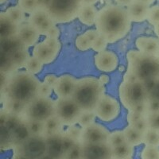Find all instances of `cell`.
<instances>
[{
    "label": "cell",
    "mask_w": 159,
    "mask_h": 159,
    "mask_svg": "<svg viewBox=\"0 0 159 159\" xmlns=\"http://www.w3.org/2000/svg\"><path fill=\"white\" fill-rule=\"evenodd\" d=\"M128 63L123 80H140L143 83L159 78V57L130 50L127 54Z\"/></svg>",
    "instance_id": "2"
},
{
    "label": "cell",
    "mask_w": 159,
    "mask_h": 159,
    "mask_svg": "<svg viewBox=\"0 0 159 159\" xmlns=\"http://www.w3.org/2000/svg\"><path fill=\"white\" fill-rule=\"evenodd\" d=\"M82 145H83V158H112V147L107 143H82Z\"/></svg>",
    "instance_id": "14"
},
{
    "label": "cell",
    "mask_w": 159,
    "mask_h": 159,
    "mask_svg": "<svg viewBox=\"0 0 159 159\" xmlns=\"http://www.w3.org/2000/svg\"><path fill=\"white\" fill-rule=\"evenodd\" d=\"M82 130H83V128L80 126L78 127L75 125H71V126H69V127L64 132L71 139H73L75 142L78 143V142H81Z\"/></svg>",
    "instance_id": "40"
},
{
    "label": "cell",
    "mask_w": 159,
    "mask_h": 159,
    "mask_svg": "<svg viewBox=\"0 0 159 159\" xmlns=\"http://www.w3.org/2000/svg\"><path fill=\"white\" fill-rule=\"evenodd\" d=\"M149 127L154 129H159V112L147 115Z\"/></svg>",
    "instance_id": "50"
},
{
    "label": "cell",
    "mask_w": 159,
    "mask_h": 159,
    "mask_svg": "<svg viewBox=\"0 0 159 159\" xmlns=\"http://www.w3.org/2000/svg\"><path fill=\"white\" fill-rule=\"evenodd\" d=\"M137 1L143 2V3L147 4V5H148V6H151L152 4L154 3L155 0H137Z\"/></svg>",
    "instance_id": "60"
},
{
    "label": "cell",
    "mask_w": 159,
    "mask_h": 159,
    "mask_svg": "<svg viewBox=\"0 0 159 159\" xmlns=\"http://www.w3.org/2000/svg\"><path fill=\"white\" fill-rule=\"evenodd\" d=\"M148 90L149 99L156 100L159 103V78L145 83Z\"/></svg>",
    "instance_id": "37"
},
{
    "label": "cell",
    "mask_w": 159,
    "mask_h": 159,
    "mask_svg": "<svg viewBox=\"0 0 159 159\" xmlns=\"http://www.w3.org/2000/svg\"><path fill=\"white\" fill-rule=\"evenodd\" d=\"M131 22L127 9L118 4H111L98 11L95 25L99 34L109 43H114L128 34Z\"/></svg>",
    "instance_id": "1"
},
{
    "label": "cell",
    "mask_w": 159,
    "mask_h": 159,
    "mask_svg": "<svg viewBox=\"0 0 159 159\" xmlns=\"http://www.w3.org/2000/svg\"><path fill=\"white\" fill-rule=\"evenodd\" d=\"M141 157L143 159H159V147L146 146L142 150Z\"/></svg>",
    "instance_id": "41"
},
{
    "label": "cell",
    "mask_w": 159,
    "mask_h": 159,
    "mask_svg": "<svg viewBox=\"0 0 159 159\" xmlns=\"http://www.w3.org/2000/svg\"><path fill=\"white\" fill-rule=\"evenodd\" d=\"M135 45L138 50L143 53L159 57V38L153 37H139L136 39Z\"/></svg>",
    "instance_id": "19"
},
{
    "label": "cell",
    "mask_w": 159,
    "mask_h": 159,
    "mask_svg": "<svg viewBox=\"0 0 159 159\" xmlns=\"http://www.w3.org/2000/svg\"><path fill=\"white\" fill-rule=\"evenodd\" d=\"M18 157L30 159L44 158L47 155V141L45 135H31L14 147Z\"/></svg>",
    "instance_id": "8"
},
{
    "label": "cell",
    "mask_w": 159,
    "mask_h": 159,
    "mask_svg": "<svg viewBox=\"0 0 159 159\" xmlns=\"http://www.w3.org/2000/svg\"><path fill=\"white\" fill-rule=\"evenodd\" d=\"M103 85L99 80L95 77L77 80L72 99L83 111H95L99 101L104 95Z\"/></svg>",
    "instance_id": "4"
},
{
    "label": "cell",
    "mask_w": 159,
    "mask_h": 159,
    "mask_svg": "<svg viewBox=\"0 0 159 159\" xmlns=\"http://www.w3.org/2000/svg\"><path fill=\"white\" fill-rule=\"evenodd\" d=\"M154 32H155V34H157V36H158L159 35V23L154 25Z\"/></svg>",
    "instance_id": "61"
},
{
    "label": "cell",
    "mask_w": 159,
    "mask_h": 159,
    "mask_svg": "<svg viewBox=\"0 0 159 159\" xmlns=\"http://www.w3.org/2000/svg\"><path fill=\"white\" fill-rule=\"evenodd\" d=\"M63 132V131H62ZM62 132L45 136L47 141V155L45 157L60 159L65 157Z\"/></svg>",
    "instance_id": "18"
},
{
    "label": "cell",
    "mask_w": 159,
    "mask_h": 159,
    "mask_svg": "<svg viewBox=\"0 0 159 159\" xmlns=\"http://www.w3.org/2000/svg\"><path fill=\"white\" fill-rule=\"evenodd\" d=\"M31 135H45V122L26 121Z\"/></svg>",
    "instance_id": "39"
},
{
    "label": "cell",
    "mask_w": 159,
    "mask_h": 159,
    "mask_svg": "<svg viewBox=\"0 0 159 159\" xmlns=\"http://www.w3.org/2000/svg\"><path fill=\"white\" fill-rule=\"evenodd\" d=\"M63 123L56 116H52L45 122V136L62 132Z\"/></svg>",
    "instance_id": "29"
},
{
    "label": "cell",
    "mask_w": 159,
    "mask_h": 159,
    "mask_svg": "<svg viewBox=\"0 0 159 159\" xmlns=\"http://www.w3.org/2000/svg\"><path fill=\"white\" fill-rule=\"evenodd\" d=\"M19 25L14 22L10 19L5 12H1L0 14V38H17Z\"/></svg>",
    "instance_id": "21"
},
{
    "label": "cell",
    "mask_w": 159,
    "mask_h": 159,
    "mask_svg": "<svg viewBox=\"0 0 159 159\" xmlns=\"http://www.w3.org/2000/svg\"><path fill=\"white\" fill-rule=\"evenodd\" d=\"M83 110L72 97L58 98L55 101V116L64 126H71L78 123Z\"/></svg>",
    "instance_id": "9"
},
{
    "label": "cell",
    "mask_w": 159,
    "mask_h": 159,
    "mask_svg": "<svg viewBox=\"0 0 159 159\" xmlns=\"http://www.w3.org/2000/svg\"><path fill=\"white\" fill-rule=\"evenodd\" d=\"M7 2V0H0V2H1V3H4V2Z\"/></svg>",
    "instance_id": "62"
},
{
    "label": "cell",
    "mask_w": 159,
    "mask_h": 159,
    "mask_svg": "<svg viewBox=\"0 0 159 159\" xmlns=\"http://www.w3.org/2000/svg\"><path fill=\"white\" fill-rule=\"evenodd\" d=\"M107 143L111 147H117L124 143H127V139L123 130H115L111 132L107 139Z\"/></svg>",
    "instance_id": "35"
},
{
    "label": "cell",
    "mask_w": 159,
    "mask_h": 159,
    "mask_svg": "<svg viewBox=\"0 0 159 159\" xmlns=\"http://www.w3.org/2000/svg\"><path fill=\"white\" fill-rule=\"evenodd\" d=\"M57 80L58 77L57 76H55L54 74H48L45 76L44 82L47 84H49L52 88H54Z\"/></svg>",
    "instance_id": "53"
},
{
    "label": "cell",
    "mask_w": 159,
    "mask_h": 159,
    "mask_svg": "<svg viewBox=\"0 0 159 159\" xmlns=\"http://www.w3.org/2000/svg\"><path fill=\"white\" fill-rule=\"evenodd\" d=\"M61 43L58 38L46 37L42 42L37 43L33 49V55L44 65L52 63L59 54Z\"/></svg>",
    "instance_id": "10"
},
{
    "label": "cell",
    "mask_w": 159,
    "mask_h": 159,
    "mask_svg": "<svg viewBox=\"0 0 159 159\" xmlns=\"http://www.w3.org/2000/svg\"><path fill=\"white\" fill-rule=\"evenodd\" d=\"M0 145L2 149L14 147L12 132L5 125H1L0 127Z\"/></svg>",
    "instance_id": "31"
},
{
    "label": "cell",
    "mask_w": 159,
    "mask_h": 159,
    "mask_svg": "<svg viewBox=\"0 0 159 159\" xmlns=\"http://www.w3.org/2000/svg\"><path fill=\"white\" fill-rule=\"evenodd\" d=\"M98 11H99L96 9L95 5H82L78 13L77 18L81 23L91 26L96 23Z\"/></svg>",
    "instance_id": "22"
},
{
    "label": "cell",
    "mask_w": 159,
    "mask_h": 159,
    "mask_svg": "<svg viewBox=\"0 0 159 159\" xmlns=\"http://www.w3.org/2000/svg\"><path fill=\"white\" fill-rule=\"evenodd\" d=\"M23 119L24 118L22 117V116H15V115H12L9 113L7 119V121H6L5 124L4 125L7 126V127L11 130V132H12L13 130H15V129L18 127V125H19V123H21Z\"/></svg>",
    "instance_id": "45"
},
{
    "label": "cell",
    "mask_w": 159,
    "mask_h": 159,
    "mask_svg": "<svg viewBox=\"0 0 159 159\" xmlns=\"http://www.w3.org/2000/svg\"><path fill=\"white\" fill-rule=\"evenodd\" d=\"M145 116H147V115L141 114V113L134 111H129L128 114L127 116V120L128 122V124H131L134 122L137 121V120L145 117Z\"/></svg>",
    "instance_id": "51"
},
{
    "label": "cell",
    "mask_w": 159,
    "mask_h": 159,
    "mask_svg": "<svg viewBox=\"0 0 159 159\" xmlns=\"http://www.w3.org/2000/svg\"><path fill=\"white\" fill-rule=\"evenodd\" d=\"M150 6L135 0L127 7V14L130 21L134 22H142L147 20Z\"/></svg>",
    "instance_id": "20"
},
{
    "label": "cell",
    "mask_w": 159,
    "mask_h": 159,
    "mask_svg": "<svg viewBox=\"0 0 159 159\" xmlns=\"http://www.w3.org/2000/svg\"><path fill=\"white\" fill-rule=\"evenodd\" d=\"M147 106H148V114L159 112V103L156 101V100H154V99H148Z\"/></svg>",
    "instance_id": "52"
},
{
    "label": "cell",
    "mask_w": 159,
    "mask_h": 159,
    "mask_svg": "<svg viewBox=\"0 0 159 159\" xmlns=\"http://www.w3.org/2000/svg\"><path fill=\"white\" fill-rule=\"evenodd\" d=\"M76 46L79 50L87 51L92 49V42L84 34L80 35L76 40Z\"/></svg>",
    "instance_id": "42"
},
{
    "label": "cell",
    "mask_w": 159,
    "mask_h": 159,
    "mask_svg": "<svg viewBox=\"0 0 159 159\" xmlns=\"http://www.w3.org/2000/svg\"><path fill=\"white\" fill-rule=\"evenodd\" d=\"M81 0H48L45 10L56 23H65L77 18Z\"/></svg>",
    "instance_id": "6"
},
{
    "label": "cell",
    "mask_w": 159,
    "mask_h": 159,
    "mask_svg": "<svg viewBox=\"0 0 159 159\" xmlns=\"http://www.w3.org/2000/svg\"><path fill=\"white\" fill-rule=\"evenodd\" d=\"M28 22L34 25L41 34L45 36L48 31L56 25V22L51 18L47 11L42 8H38L30 14Z\"/></svg>",
    "instance_id": "13"
},
{
    "label": "cell",
    "mask_w": 159,
    "mask_h": 159,
    "mask_svg": "<svg viewBox=\"0 0 159 159\" xmlns=\"http://www.w3.org/2000/svg\"><path fill=\"white\" fill-rule=\"evenodd\" d=\"M119 94L122 103L128 111L149 99L147 86L140 80H123L119 85Z\"/></svg>",
    "instance_id": "5"
},
{
    "label": "cell",
    "mask_w": 159,
    "mask_h": 159,
    "mask_svg": "<svg viewBox=\"0 0 159 159\" xmlns=\"http://www.w3.org/2000/svg\"><path fill=\"white\" fill-rule=\"evenodd\" d=\"M82 128V143H99L107 142L110 132L102 125L93 123Z\"/></svg>",
    "instance_id": "12"
},
{
    "label": "cell",
    "mask_w": 159,
    "mask_h": 159,
    "mask_svg": "<svg viewBox=\"0 0 159 159\" xmlns=\"http://www.w3.org/2000/svg\"><path fill=\"white\" fill-rule=\"evenodd\" d=\"M77 80L71 75L65 74L58 77L55 87L53 88L55 94L58 98L72 97L76 88Z\"/></svg>",
    "instance_id": "16"
},
{
    "label": "cell",
    "mask_w": 159,
    "mask_h": 159,
    "mask_svg": "<svg viewBox=\"0 0 159 159\" xmlns=\"http://www.w3.org/2000/svg\"><path fill=\"white\" fill-rule=\"evenodd\" d=\"M60 36V30L56 25H53L50 30L47 32L45 34V37H49V38H58Z\"/></svg>",
    "instance_id": "54"
},
{
    "label": "cell",
    "mask_w": 159,
    "mask_h": 159,
    "mask_svg": "<svg viewBox=\"0 0 159 159\" xmlns=\"http://www.w3.org/2000/svg\"><path fill=\"white\" fill-rule=\"evenodd\" d=\"M94 63L99 71L111 72L116 69L119 64V59L114 52L103 50L98 52L95 56Z\"/></svg>",
    "instance_id": "15"
},
{
    "label": "cell",
    "mask_w": 159,
    "mask_h": 159,
    "mask_svg": "<svg viewBox=\"0 0 159 159\" xmlns=\"http://www.w3.org/2000/svg\"><path fill=\"white\" fill-rule=\"evenodd\" d=\"M62 141H63V147H64V150H65V154L72 148L74 144L77 142H75L72 139H71L69 136H68L67 134H65V132H62Z\"/></svg>",
    "instance_id": "49"
},
{
    "label": "cell",
    "mask_w": 159,
    "mask_h": 159,
    "mask_svg": "<svg viewBox=\"0 0 159 159\" xmlns=\"http://www.w3.org/2000/svg\"><path fill=\"white\" fill-rule=\"evenodd\" d=\"M116 1V3L118 5H120L122 7H128L129 5L132 3V2H134L135 0H115Z\"/></svg>",
    "instance_id": "56"
},
{
    "label": "cell",
    "mask_w": 159,
    "mask_h": 159,
    "mask_svg": "<svg viewBox=\"0 0 159 159\" xmlns=\"http://www.w3.org/2000/svg\"><path fill=\"white\" fill-rule=\"evenodd\" d=\"M99 0H81L82 5H96Z\"/></svg>",
    "instance_id": "59"
},
{
    "label": "cell",
    "mask_w": 159,
    "mask_h": 159,
    "mask_svg": "<svg viewBox=\"0 0 159 159\" xmlns=\"http://www.w3.org/2000/svg\"><path fill=\"white\" fill-rule=\"evenodd\" d=\"M25 108H26V104H25V103L12 100V99H4L3 109L10 114L23 117L24 114H25Z\"/></svg>",
    "instance_id": "25"
},
{
    "label": "cell",
    "mask_w": 159,
    "mask_h": 159,
    "mask_svg": "<svg viewBox=\"0 0 159 159\" xmlns=\"http://www.w3.org/2000/svg\"><path fill=\"white\" fill-rule=\"evenodd\" d=\"M97 117L95 111H83L78 120V124L81 127H85L95 123V119Z\"/></svg>",
    "instance_id": "36"
},
{
    "label": "cell",
    "mask_w": 159,
    "mask_h": 159,
    "mask_svg": "<svg viewBox=\"0 0 159 159\" xmlns=\"http://www.w3.org/2000/svg\"><path fill=\"white\" fill-rule=\"evenodd\" d=\"M84 34L93 42V41L98 38V36L99 35V33L98 32L97 30H87L84 33Z\"/></svg>",
    "instance_id": "55"
},
{
    "label": "cell",
    "mask_w": 159,
    "mask_h": 159,
    "mask_svg": "<svg viewBox=\"0 0 159 159\" xmlns=\"http://www.w3.org/2000/svg\"><path fill=\"white\" fill-rule=\"evenodd\" d=\"M38 8H42V9H45L47 6L48 0H36Z\"/></svg>",
    "instance_id": "57"
},
{
    "label": "cell",
    "mask_w": 159,
    "mask_h": 159,
    "mask_svg": "<svg viewBox=\"0 0 159 159\" xmlns=\"http://www.w3.org/2000/svg\"><path fill=\"white\" fill-rule=\"evenodd\" d=\"M134 147L131 144L124 143L117 147H112V158L129 159L134 155Z\"/></svg>",
    "instance_id": "24"
},
{
    "label": "cell",
    "mask_w": 159,
    "mask_h": 159,
    "mask_svg": "<svg viewBox=\"0 0 159 159\" xmlns=\"http://www.w3.org/2000/svg\"><path fill=\"white\" fill-rule=\"evenodd\" d=\"M44 64L39 59L35 57L34 55L32 57H29L27 61L25 62V69L26 72H30L33 75H36L39 73L42 70Z\"/></svg>",
    "instance_id": "34"
},
{
    "label": "cell",
    "mask_w": 159,
    "mask_h": 159,
    "mask_svg": "<svg viewBox=\"0 0 159 159\" xmlns=\"http://www.w3.org/2000/svg\"><path fill=\"white\" fill-rule=\"evenodd\" d=\"M22 47H24V45L18 38L1 39V52L8 55L12 54L13 52Z\"/></svg>",
    "instance_id": "27"
},
{
    "label": "cell",
    "mask_w": 159,
    "mask_h": 159,
    "mask_svg": "<svg viewBox=\"0 0 159 159\" xmlns=\"http://www.w3.org/2000/svg\"><path fill=\"white\" fill-rule=\"evenodd\" d=\"M95 112L100 120L105 123H111L119 116L120 113V105L117 99L104 94L98 103Z\"/></svg>",
    "instance_id": "11"
},
{
    "label": "cell",
    "mask_w": 159,
    "mask_h": 159,
    "mask_svg": "<svg viewBox=\"0 0 159 159\" xmlns=\"http://www.w3.org/2000/svg\"><path fill=\"white\" fill-rule=\"evenodd\" d=\"M99 80V81L101 82L103 84H108L109 81H110V78H109V76H107V75H101Z\"/></svg>",
    "instance_id": "58"
},
{
    "label": "cell",
    "mask_w": 159,
    "mask_h": 159,
    "mask_svg": "<svg viewBox=\"0 0 159 159\" xmlns=\"http://www.w3.org/2000/svg\"><path fill=\"white\" fill-rule=\"evenodd\" d=\"M41 34L36 28L31 24H21L19 25L17 38L25 47L34 46L38 43Z\"/></svg>",
    "instance_id": "17"
},
{
    "label": "cell",
    "mask_w": 159,
    "mask_h": 159,
    "mask_svg": "<svg viewBox=\"0 0 159 159\" xmlns=\"http://www.w3.org/2000/svg\"><path fill=\"white\" fill-rule=\"evenodd\" d=\"M147 20L154 26L159 23V5L150 7Z\"/></svg>",
    "instance_id": "46"
},
{
    "label": "cell",
    "mask_w": 159,
    "mask_h": 159,
    "mask_svg": "<svg viewBox=\"0 0 159 159\" xmlns=\"http://www.w3.org/2000/svg\"><path fill=\"white\" fill-rule=\"evenodd\" d=\"M127 142L130 144H131L134 147H137L140 144L143 143V134L144 133L136 130L130 125L128 124L127 127H125L123 130Z\"/></svg>",
    "instance_id": "26"
},
{
    "label": "cell",
    "mask_w": 159,
    "mask_h": 159,
    "mask_svg": "<svg viewBox=\"0 0 159 159\" xmlns=\"http://www.w3.org/2000/svg\"><path fill=\"white\" fill-rule=\"evenodd\" d=\"M143 143L146 146L159 147V129L149 127L143 134Z\"/></svg>",
    "instance_id": "32"
},
{
    "label": "cell",
    "mask_w": 159,
    "mask_h": 159,
    "mask_svg": "<svg viewBox=\"0 0 159 159\" xmlns=\"http://www.w3.org/2000/svg\"><path fill=\"white\" fill-rule=\"evenodd\" d=\"M4 12L10 19L19 25L25 20V12L18 5L10 7Z\"/></svg>",
    "instance_id": "30"
},
{
    "label": "cell",
    "mask_w": 159,
    "mask_h": 159,
    "mask_svg": "<svg viewBox=\"0 0 159 159\" xmlns=\"http://www.w3.org/2000/svg\"><path fill=\"white\" fill-rule=\"evenodd\" d=\"M40 81L28 72H19L9 78L5 90L2 93L4 99H12L27 105L38 96Z\"/></svg>",
    "instance_id": "3"
},
{
    "label": "cell",
    "mask_w": 159,
    "mask_h": 159,
    "mask_svg": "<svg viewBox=\"0 0 159 159\" xmlns=\"http://www.w3.org/2000/svg\"><path fill=\"white\" fill-rule=\"evenodd\" d=\"M64 158L79 159L83 158V145L81 142H78L65 154Z\"/></svg>",
    "instance_id": "38"
},
{
    "label": "cell",
    "mask_w": 159,
    "mask_h": 159,
    "mask_svg": "<svg viewBox=\"0 0 159 159\" xmlns=\"http://www.w3.org/2000/svg\"><path fill=\"white\" fill-rule=\"evenodd\" d=\"M157 38H159V35H158V36H157Z\"/></svg>",
    "instance_id": "63"
},
{
    "label": "cell",
    "mask_w": 159,
    "mask_h": 159,
    "mask_svg": "<svg viewBox=\"0 0 159 159\" xmlns=\"http://www.w3.org/2000/svg\"><path fill=\"white\" fill-rule=\"evenodd\" d=\"M13 64L15 66L16 69L18 70V69H21L22 67H25V62L27 61L28 58H29V52L27 51V47L21 48L18 49L17 51L14 52L12 54L10 55Z\"/></svg>",
    "instance_id": "28"
},
{
    "label": "cell",
    "mask_w": 159,
    "mask_h": 159,
    "mask_svg": "<svg viewBox=\"0 0 159 159\" xmlns=\"http://www.w3.org/2000/svg\"><path fill=\"white\" fill-rule=\"evenodd\" d=\"M129 125H130L131 127L135 128L136 130L144 133V132L149 128V123H148V120H147V116L142 118V119H139V120H137V121L134 122L133 123Z\"/></svg>",
    "instance_id": "47"
},
{
    "label": "cell",
    "mask_w": 159,
    "mask_h": 159,
    "mask_svg": "<svg viewBox=\"0 0 159 159\" xmlns=\"http://www.w3.org/2000/svg\"><path fill=\"white\" fill-rule=\"evenodd\" d=\"M14 147L23 143L31 136L30 131L28 127L27 122L25 119L19 123L18 127L12 131Z\"/></svg>",
    "instance_id": "23"
},
{
    "label": "cell",
    "mask_w": 159,
    "mask_h": 159,
    "mask_svg": "<svg viewBox=\"0 0 159 159\" xmlns=\"http://www.w3.org/2000/svg\"><path fill=\"white\" fill-rule=\"evenodd\" d=\"M18 5L25 13L31 14L38 9L36 0H18Z\"/></svg>",
    "instance_id": "43"
},
{
    "label": "cell",
    "mask_w": 159,
    "mask_h": 159,
    "mask_svg": "<svg viewBox=\"0 0 159 159\" xmlns=\"http://www.w3.org/2000/svg\"><path fill=\"white\" fill-rule=\"evenodd\" d=\"M108 43L109 42H107V40L106 39V38H103L102 35L99 34V36H98V38H96V39L93 41V42H92V49L97 52H102V51L106 49L107 45Z\"/></svg>",
    "instance_id": "44"
},
{
    "label": "cell",
    "mask_w": 159,
    "mask_h": 159,
    "mask_svg": "<svg viewBox=\"0 0 159 159\" xmlns=\"http://www.w3.org/2000/svg\"><path fill=\"white\" fill-rule=\"evenodd\" d=\"M55 115V101L51 98L38 96L25 108L24 119L26 121L45 122Z\"/></svg>",
    "instance_id": "7"
},
{
    "label": "cell",
    "mask_w": 159,
    "mask_h": 159,
    "mask_svg": "<svg viewBox=\"0 0 159 159\" xmlns=\"http://www.w3.org/2000/svg\"><path fill=\"white\" fill-rule=\"evenodd\" d=\"M0 70H1V72L7 75L11 74L12 72L17 70L11 61L10 55L3 52H1L0 53Z\"/></svg>",
    "instance_id": "33"
},
{
    "label": "cell",
    "mask_w": 159,
    "mask_h": 159,
    "mask_svg": "<svg viewBox=\"0 0 159 159\" xmlns=\"http://www.w3.org/2000/svg\"><path fill=\"white\" fill-rule=\"evenodd\" d=\"M53 90V88L49 86L45 82H40L39 86H38V96H45V97H49L52 92Z\"/></svg>",
    "instance_id": "48"
}]
</instances>
